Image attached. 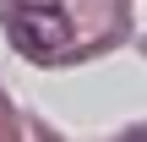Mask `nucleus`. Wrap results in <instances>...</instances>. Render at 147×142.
<instances>
[{"label": "nucleus", "instance_id": "f257e3e1", "mask_svg": "<svg viewBox=\"0 0 147 142\" xmlns=\"http://www.w3.org/2000/svg\"><path fill=\"white\" fill-rule=\"evenodd\" d=\"M11 33H16L22 49H33V55H55V49H65L71 22H65L60 5H49V0H22L16 16H11Z\"/></svg>", "mask_w": 147, "mask_h": 142}]
</instances>
